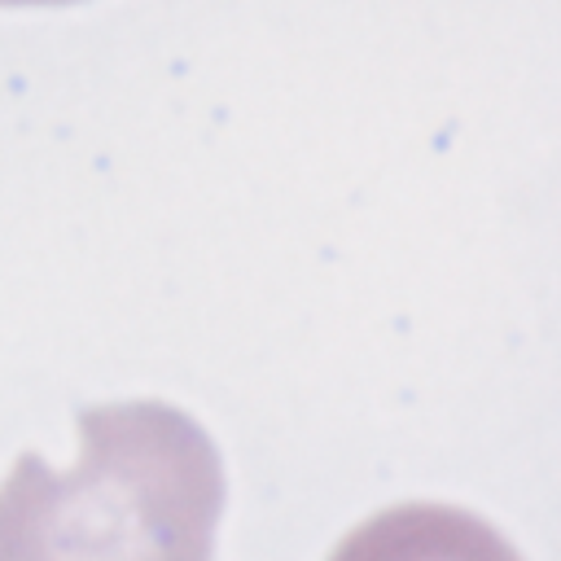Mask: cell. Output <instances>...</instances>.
<instances>
[{"label":"cell","mask_w":561,"mask_h":561,"mask_svg":"<svg viewBox=\"0 0 561 561\" xmlns=\"http://www.w3.org/2000/svg\"><path fill=\"white\" fill-rule=\"evenodd\" d=\"M224 465L202 425L158 399L79 416V460L26 451L0 486V561H210Z\"/></svg>","instance_id":"1"},{"label":"cell","mask_w":561,"mask_h":561,"mask_svg":"<svg viewBox=\"0 0 561 561\" xmlns=\"http://www.w3.org/2000/svg\"><path fill=\"white\" fill-rule=\"evenodd\" d=\"M329 561H522L482 517L456 504H394L355 526Z\"/></svg>","instance_id":"2"},{"label":"cell","mask_w":561,"mask_h":561,"mask_svg":"<svg viewBox=\"0 0 561 561\" xmlns=\"http://www.w3.org/2000/svg\"><path fill=\"white\" fill-rule=\"evenodd\" d=\"M0 4H61V0H0Z\"/></svg>","instance_id":"3"}]
</instances>
